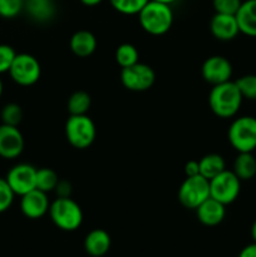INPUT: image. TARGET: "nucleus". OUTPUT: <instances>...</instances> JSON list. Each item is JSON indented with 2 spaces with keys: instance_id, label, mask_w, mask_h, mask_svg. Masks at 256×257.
Wrapping results in <instances>:
<instances>
[{
  "instance_id": "1",
  "label": "nucleus",
  "mask_w": 256,
  "mask_h": 257,
  "mask_svg": "<svg viewBox=\"0 0 256 257\" xmlns=\"http://www.w3.org/2000/svg\"><path fill=\"white\" fill-rule=\"evenodd\" d=\"M242 95L232 80L212 85L208 94V105L215 115L228 119L237 114L242 104Z\"/></svg>"
},
{
  "instance_id": "2",
  "label": "nucleus",
  "mask_w": 256,
  "mask_h": 257,
  "mask_svg": "<svg viewBox=\"0 0 256 257\" xmlns=\"http://www.w3.org/2000/svg\"><path fill=\"white\" fill-rule=\"evenodd\" d=\"M137 15L141 28L155 37L166 34L173 24L172 8L163 3L150 0Z\"/></svg>"
},
{
  "instance_id": "3",
  "label": "nucleus",
  "mask_w": 256,
  "mask_h": 257,
  "mask_svg": "<svg viewBox=\"0 0 256 257\" xmlns=\"http://www.w3.org/2000/svg\"><path fill=\"white\" fill-rule=\"evenodd\" d=\"M49 217L58 228L63 231H75L83 222V211L80 206L70 197H57L50 202Z\"/></svg>"
},
{
  "instance_id": "4",
  "label": "nucleus",
  "mask_w": 256,
  "mask_h": 257,
  "mask_svg": "<svg viewBox=\"0 0 256 257\" xmlns=\"http://www.w3.org/2000/svg\"><path fill=\"white\" fill-rule=\"evenodd\" d=\"M227 138L237 153L253 152L256 150V118L252 115L235 118L228 127Z\"/></svg>"
},
{
  "instance_id": "5",
  "label": "nucleus",
  "mask_w": 256,
  "mask_h": 257,
  "mask_svg": "<svg viewBox=\"0 0 256 257\" xmlns=\"http://www.w3.org/2000/svg\"><path fill=\"white\" fill-rule=\"evenodd\" d=\"M97 136L95 124L87 114L69 115L65 122V137L77 150H85L93 145Z\"/></svg>"
},
{
  "instance_id": "6",
  "label": "nucleus",
  "mask_w": 256,
  "mask_h": 257,
  "mask_svg": "<svg viewBox=\"0 0 256 257\" xmlns=\"http://www.w3.org/2000/svg\"><path fill=\"white\" fill-rule=\"evenodd\" d=\"M177 197L183 207L196 210L210 197V181L201 175L186 177L178 188Z\"/></svg>"
},
{
  "instance_id": "7",
  "label": "nucleus",
  "mask_w": 256,
  "mask_h": 257,
  "mask_svg": "<svg viewBox=\"0 0 256 257\" xmlns=\"http://www.w3.org/2000/svg\"><path fill=\"white\" fill-rule=\"evenodd\" d=\"M241 191V181L232 171L225 170L210 180V197L225 206L237 200Z\"/></svg>"
},
{
  "instance_id": "8",
  "label": "nucleus",
  "mask_w": 256,
  "mask_h": 257,
  "mask_svg": "<svg viewBox=\"0 0 256 257\" xmlns=\"http://www.w3.org/2000/svg\"><path fill=\"white\" fill-rule=\"evenodd\" d=\"M8 73L17 84L22 87H30L39 80L42 67H40L39 60L34 55L20 53V54H17Z\"/></svg>"
},
{
  "instance_id": "9",
  "label": "nucleus",
  "mask_w": 256,
  "mask_h": 257,
  "mask_svg": "<svg viewBox=\"0 0 256 257\" xmlns=\"http://www.w3.org/2000/svg\"><path fill=\"white\" fill-rule=\"evenodd\" d=\"M156 73L145 63H136L131 67L123 68L120 72V82L123 87L132 92H146L155 84Z\"/></svg>"
},
{
  "instance_id": "10",
  "label": "nucleus",
  "mask_w": 256,
  "mask_h": 257,
  "mask_svg": "<svg viewBox=\"0 0 256 257\" xmlns=\"http://www.w3.org/2000/svg\"><path fill=\"white\" fill-rule=\"evenodd\" d=\"M37 170L29 163H18L10 168L5 180L15 195L23 196L37 188Z\"/></svg>"
},
{
  "instance_id": "11",
  "label": "nucleus",
  "mask_w": 256,
  "mask_h": 257,
  "mask_svg": "<svg viewBox=\"0 0 256 257\" xmlns=\"http://www.w3.org/2000/svg\"><path fill=\"white\" fill-rule=\"evenodd\" d=\"M202 78L211 85L221 84L231 80L232 77V64L227 58L222 55H212L203 62L201 68Z\"/></svg>"
},
{
  "instance_id": "12",
  "label": "nucleus",
  "mask_w": 256,
  "mask_h": 257,
  "mask_svg": "<svg viewBox=\"0 0 256 257\" xmlns=\"http://www.w3.org/2000/svg\"><path fill=\"white\" fill-rule=\"evenodd\" d=\"M24 137L19 128L0 124V157L5 160L18 158L24 151Z\"/></svg>"
},
{
  "instance_id": "13",
  "label": "nucleus",
  "mask_w": 256,
  "mask_h": 257,
  "mask_svg": "<svg viewBox=\"0 0 256 257\" xmlns=\"http://www.w3.org/2000/svg\"><path fill=\"white\" fill-rule=\"evenodd\" d=\"M20 197V210L27 218L38 220L47 215L49 211L50 201L48 198V193L38 188H34Z\"/></svg>"
},
{
  "instance_id": "14",
  "label": "nucleus",
  "mask_w": 256,
  "mask_h": 257,
  "mask_svg": "<svg viewBox=\"0 0 256 257\" xmlns=\"http://www.w3.org/2000/svg\"><path fill=\"white\" fill-rule=\"evenodd\" d=\"M210 30L213 38L220 42H230L240 34L237 19L235 15L215 13L210 22Z\"/></svg>"
},
{
  "instance_id": "15",
  "label": "nucleus",
  "mask_w": 256,
  "mask_h": 257,
  "mask_svg": "<svg viewBox=\"0 0 256 257\" xmlns=\"http://www.w3.org/2000/svg\"><path fill=\"white\" fill-rule=\"evenodd\" d=\"M195 211L198 221L208 227L220 225L226 216V206L212 197L203 201Z\"/></svg>"
},
{
  "instance_id": "16",
  "label": "nucleus",
  "mask_w": 256,
  "mask_h": 257,
  "mask_svg": "<svg viewBox=\"0 0 256 257\" xmlns=\"http://www.w3.org/2000/svg\"><path fill=\"white\" fill-rule=\"evenodd\" d=\"M24 10L34 22L47 23L57 14V5L54 0H24Z\"/></svg>"
},
{
  "instance_id": "17",
  "label": "nucleus",
  "mask_w": 256,
  "mask_h": 257,
  "mask_svg": "<svg viewBox=\"0 0 256 257\" xmlns=\"http://www.w3.org/2000/svg\"><path fill=\"white\" fill-rule=\"evenodd\" d=\"M112 240L109 233L102 228H94L84 238L85 252L92 257H102L109 251Z\"/></svg>"
},
{
  "instance_id": "18",
  "label": "nucleus",
  "mask_w": 256,
  "mask_h": 257,
  "mask_svg": "<svg viewBox=\"0 0 256 257\" xmlns=\"http://www.w3.org/2000/svg\"><path fill=\"white\" fill-rule=\"evenodd\" d=\"M69 47L77 57L88 58L97 49V39L89 30H78L70 38Z\"/></svg>"
},
{
  "instance_id": "19",
  "label": "nucleus",
  "mask_w": 256,
  "mask_h": 257,
  "mask_svg": "<svg viewBox=\"0 0 256 257\" xmlns=\"http://www.w3.org/2000/svg\"><path fill=\"white\" fill-rule=\"evenodd\" d=\"M240 33L256 38V0H245L236 13Z\"/></svg>"
},
{
  "instance_id": "20",
  "label": "nucleus",
  "mask_w": 256,
  "mask_h": 257,
  "mask_svg": "<svg viewBox=\"0 0 256 257\" xmlns=\"http://www.w3.org/2000/svg\"><path fill=\"white\" fill-rule=\"evenodd\" d=\"M232 172L240 181H250L256 176V158L252 152H240L233 161Z\"/></svg>"
},
{
  "instance_id": "21",
  "label": "nucleus",
  "mask_w": 256,
  "mask_h": 257,
  "mask_svg": "<svg viewBox=\"0 0 256 257\" xmlns=\"http://www.w3.org/2000/svg\"><path fill=\"white\" fill-rule=\"evenodd\" d=\"M198 165H200V175L207 178L208 181L226 170L225 160L222 156L217 153H208L203 156L198 161Z\"/></svg>"
},
{
  "instance_id": "22",
  "label": "nucleus",
  "mask_w": 256,
  "mask_h": 257,
  "mask_svg": "<svg viewBox=\"0 0 256 257\" xmlns=\"http://www.w3.org/2000/svg\"><path fill=\"white\" fill-rule=\"evenodd\" d=\"M92 104V98L84 90H77L68 98L67 108L69 115L87 114Z\"/></svg>"
},
{
  "instance_id": "23",
  "label": "nucleus",
  "mask_w": 256,
  "mask_h": 257,
  "mask_svg": "<svg viewBox=\"0 0 256 257\" xmlns=\"http://www.w3.org/2000/svg\"><path fill=\"white\" fill-rule=\"evenodd\" d=\"M115 62L120 68H127L140 62V53L137 48L130 43H123L115 50Z\"/></svg>"
},
{
  "instance_id": "24",
  "label": "nucleus",
  "mask_w": 256,
  "mask_h": 257,
  "mask_svg": "<svg viewBox=\"0 0 256 257\" xmlns=\"http://www.w3.org/2000/svg\"><path fill=\"white\" fill-rule=\"evenodd\" d=\"M59 182L57 172L52 168H39L37 170V188L45 193L55 190L57 183Z\"/></svg>"
},
{
  "instance_id": "25",
  "label": "nucleus",
  "mask_w": 256,
  "mask_h": 257,
  "mask_svg": "<svg viewBox=\"0 0 256 257\" xmlns=\"http://www.w3.org/2000/svg\"><path fill=\"white\" fill-rule=\"evenodd\" d=\"M150 0H109L115 12L123 15H137Z\"/></svg>"
},
{
  "instance_id": "26",
  "label": "nucleus",
  "mask_w": 256,
  "mask_h": 257,
  "mask_svg": "<svg viewBox=\"0 0 256 257\" xmlns=\"http://www.w3.org/2000/svg\"><path fill=\"white\" fill-rule=\"evenodd\" d=\"M0 117H2L3 124L18 127L23 120V109L17 103H8L2 109Z\"/></svg>"
},
{
  "instance_id": "27",
  "label": "nucleus",
  "mask_w": 256,
  "mask_h": 257,
  "mask_svg": "<svg viewBox=\"0 0 256 257\" xmlns=\"http://www.w3.org/2000/svg\"><path fill=\"white\" fill-rule=\"evenodd\" d=\"M243 99L256 100V74H246L235 80Z\"/></svg>"
},
{
  "instance_id": "28",
  "label": "nucleus",
  "mask_w": 256,
  "mask_h": 257,
  "mask_svg": "<svg viewBox=\"0 0 256 257\" xmlns=\"http://www.w3.org/2000/svg\"><path fill=\"white\" fill-rule=\"evenodd\" d=\"M24 10V0H0V17L12 19Z\"/></svg>"
},
{
  "instance_id": "29",
  "label": "nucleus",
  "mask_w": 256,
  "mask_h": 257,
  "mask_svg": "<svg viewBox=\"0 0 256 257\" xmlns=\"http://www.w3.org/2000/svg\"><path fill=\"white\" fill-rule=\"evenodd\" d=\"M241 4H242V0H212L215 13H220V14L236 15Z\"/></svg>"
},
{
  "instance_id": "30",
  "label": "nucleus",
  "mask_w": 256,
  "mask_h": 257,
  "mask_svg": "<svg viewBox=\"0 0 256 257\" xmlns=\"http://www.w3.org/2000/svg\"><path fill=\"white\" fill-rule=\"evenodd\" d=\"M14 196L15 193L8 185L7 180L0 177V213L9 210L10 206L13 205V201H14Z\"/></svg>"
},
{
  "instance_id": "31",
  "label": "nucleus",
  "mask_w": 256,
  "mask_h": 257,
  "mask_svg": "<svg viewBox=\"0 0 256 257\" xmlns=\"http://www.w3.org/2000/svg\"><path fill=\"white\" fill-rule=\"evenodd\" d=\"M17 53L10 45L0 44V74L9 72Z\"/></svg>"
},
{
  "instance_id": "32",
  "label": "nucleus",
  "mask_w": 256,
  "mask_h": 257,
  "mask_svg": "<svg viewBox=\"0 0 256 257\" xmlns=\"http://www.w3.org/2000/svg\"><path fill=\"white\" fill-rule=\"evenodd\" d=\"M72 183L69 181L59 180L54 192L57 193V197H70L72 196Z\"/></svg>"
},
{
  "instance_id": "33",
  "label": "nucleus",
  "mask_w": 256,
  "mask_h": 257,
  "mask_svg": "<svg viewBox=\"0 0 256 257\" xmlns=\"http://www.w3.org/2000/svg\"><path fill=\"white\" fill-rule=\"evenodd\" d=\"M185 175L186 177H192V176L200 175V165H198V161L191 160L186 163Z\"/></svg>"
},
{
  "instance_id": "34",
  "label": "nucleus",
  "mask_w": 256,
  "mask_h": 257,
  "mask_svg": "<svg viewBox=\"0 0 256 257\" xmlns=\"http://www.w3.org/2000/svg\"><path fill=\"white\" fill-rule=\"evenodd\" d=\"M237 257H256V242H252L250 243V245L245 246V247L240 251Z\"/></svg>"
},
{
  "instance_id": "35",
  "label": "nucleus",
  "mask_w": 256,
  "mask_h": 257,
  "mask_svg": "<svg viewBox=\"0 0 256 257\" xmlns=\"http://www.w3.org/2000/svg\"><path fill=\"white\" fill-rule=\"evenodd\" d=\"M79 2L82 3L83 5H85V7H97V5H99L103 0H79Z\"/></svg>"
},
{
  "instance_id": "36",
  "label": "nucleus",
  "mask_w": 256,
  "mask_h": 257,
  "mask_svg": "<svg viewBox=\"0 0 256 257\" xmlns=\"http://www.w3.org/2000/svg\"><path fill=\"white\" fill-rule=\"evenodd\" d=\"M251 237H252L253 242H256V220L253 221L252 226H251Z\"/></svg>"
},
{
  "instance_id": "37",
  "label": "nucleus",
  "mask_w": 256,
  "mask_h": 257,
  "mask_svg": "<svg viewBox=\"0 0 256 257\" xmlns=\"http://www.w3.org/2000/svg\"><path fill=\"white\" fill-rule=\"evenodd\" d=\"M153 2H158V3H163V4L171 5V4H173V3L177 2V0H153Z\"/></svg>"
},
{
  "instance_id": "38",
  "label": "nucleus",
  "mask_w": 256,
  "mask_h": 257,
  "mask_svg": "<svg viewBox=\"0 0 256 257\" xmlns=\"http://www.w3.org/2000/svg\"><path fill=\"white\" fill-rule=\"evenodd\" d=\"M2 94H3V82L2 79H0V98H2Z\"/></svg>"
}]
</instances>
